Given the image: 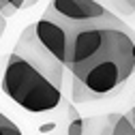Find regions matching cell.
I'll list each match as a JSON object with an SVG mask.
<instances>
[{"mask_svg": "<svg viewBox=\"0 0 135 135\" xmlns=\"http://www.w3.org/2000/svg\"><path fill=\"white\" fill-rule=\"evenodd\" d=\"M39 2V0H0V13L4 17H11V15L20 13V11H26V9H32Z\"/></svg>", "mask_w": 135, "mask_h": 135, "instance_id": "8992f818", "label": "cell"}, {"mask_svg": "<svg viewBox=\"0 0 135 135\" xmlns=\"http://www.w3.org/2000/svg\"><path fill=\"white\" fill-rule=\"evenodd\" d=\"M35 35L47 52L58 62L64 64L66 49H69V39H71V24L62 22L60 17H56L54 13H49L45 9L41 20L35 22Z\"/></svg>", "mask_w": 135, "mask_h": 135, "instance_id": "3957f363", "label": "cell"}, {"mask_svg": "<svg viewBox=\"0 0 135 135\" xmlns=\"http://www.w3.org/2000/svg\"><path fill=\"white\" fill-rule=\"evenodd\" d=\"M64 69L71 73L73 103L116 97L135 73V30L118 15L71 24Z\"/></svg>", "mask_w": 135, "mask_h": 135, "instance_id": "6da1fadb", "label": "cell"}, {"mask_svg": "<svg viewBox=\"0 0 135 135\" xmlns=\"http://www.w3.org/2000/svg\"><path fill=\"white\" fill-rule=\"evenodd\" d=\"M129 120L133 122V127H135V105H133V109L129 112Z\"/></svg>", "mask_w": 135, "mask_h": 135, "instance_id": "7c38bea8", "label": "cell"}, {"mask_svg": "<svg viewBox=\"0 0 135 135\" xmlns=\"http://www.w3.org/2000/svg\"><path fill=\"white\" fill-rule=\"evenodd\" d=\"M4 30H7V17L2 13H0V39H2V35H4Z\"/></svg>", "mask_w": 135, "mask_h": 135, "instance_id": "8fae6325", "label": "cell"}, {"mask_svg": "<svg viewBox=\"0 0 135 135\" xmlns=\"http://www.w3.org/2000/svg\"><path fill=\"white\" fill-rule=\"evenodd\" d=\"M84 133V118L77 114L75 107H69V127H66V135H81Z\"/></svg>", "mask_w": 135, "mask_h": 135, "instance_id": "ba28073f", "label": "cell"}, {"mask_svg": "<svg viewBox=\"0 0 135 135\" xmlns=\"http://www.w3.org/2000/svg\"><path fill=\"white\" fill-rule=\"evenodd\" d=\"M0 135H22L20 127L15 124L9 116H4L2 112H0Z\"/></svg>", "mask_w": 135, "mask_h": 135, "instance_id": "30bf717a", "label": "cell"}, {"mask_svg": "<svg viewBox=\"0 0 135 135\" xmlns=\"http://www.w3.org/2000/svg\"><path fill=\"white\" fill-rule=\"evenodd\" d=\"M114 120H116V114L84 118V133L81 135H112Z\"/></svg>", "mask_w": 135, "mask_h": 135, "instance_id": "5b68a950", "label": "cell"}, {"mask_svg": "<svg viewBox=\"0 0 135 135\" xmlns=\"http://www.w3.org/2000/svg\"><path fill=\"white\" fill-rule=\"evenodd\" d=\"M64 71V64L39 43L35 24H30L22 30L13 52L9 54L0 88L26 112H52L62 101Z\"/></svg>", "mask_w": 135, "mask_h": 135, "instance_id": "7a4b0ae2", "label": "cell"}, {"mask_svg": "<svg viewBox=\"0 0 135 135\" xmlns=\"http://www.w3.org/2000/svg\"><path fill=\"white\" fill-rule=\"evenodd\" d=\"M47 11L66 24H88L116 15L105 7L103 0H52Z\"/></svg>", "mask_w": 135, "mask_h": 135, "instance_id": "277c9868", "label": "cell"}, {"mask_svg": "<svg viewBox=\"0 0 135 135\" xmlns=\"http://www.w3.org/2000/svg\"><path fill=\"white\" fill-rule=\"evenodd\" d=\"M105 7L109 11L116 9L120 15H133L135 13V0H107Z\"/></svg>", "mask_w": 135, "mask_h": 135, "instance_id": "9c48e42d", "label": "cell"}, {"mask_svg": "<svg viewBox=\"0 0 135 135\" xmlns=\"http://www.w3.org/2000/svg\"><path fill=\"white\" fill-rule=\"evenodd\" d=\"M112 135H135V127L129 120V116L116 114V120H114V127H112Z\"/></svg>", "mask_w": 135, "mask_h": 135, "instance_id": "52a82bcc", "label": "cell"}]
</instances>
